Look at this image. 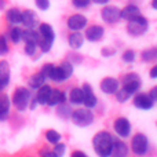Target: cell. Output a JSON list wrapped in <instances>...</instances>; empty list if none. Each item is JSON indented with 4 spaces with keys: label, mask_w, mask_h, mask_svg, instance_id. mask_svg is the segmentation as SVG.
I'll return each instance as SVG.
<instances>
[{
    "label": "cell",
    "mask_w": 157,
    "mask_h": 157,
    "mask_svg": "<svg viewBox=\"0 0 157 157\" xmlns=\"http://www.w3.org/2000/svg\"><path fill=\"white\" fill-rule=\"evenodd\" d=\"M112 144H113V136L108 131H99L92 138V146H94V150L98 155V157L110 156Z\"/></svg>",
    "instance_id": "6da1fadb"
},
{
    "label": "cell",
    "mask_w": 157,
    "mask_h": 157,
    "mask_svg": "<svg viewBox=\"0 0 157 157\" xmlns=\"http://www.w3.org/2000/svg\"><path fill=\"white\" fill-rule=\"evenodd\" d=\"M8 52L7 37L4 35H0V55H6Z\"/></svg>",
    "instance_id": "836d02e7"
},
{
    "label": "cell",
    "mask_w": 157,
    "mask_h": 157,
    "mask_svg": "<svg viewBox=\"0 0 157 157\" xmlns=\"http://www.w3.org/2000/svg\"><path fill=\"white\" fill-rule=\"evenodd\" d=\"M94 3H97V4H106V3L109 2V0H92Z\"/></svg>",
    "instance_id": "bcb514c9"
},
{
    "label": "cell",
    "mask_w": 157,
    "mask_h": 157,
    "mask_svg": "<svg viewBox=\"0 0 157 157\" xmlns=\"http://www.w3.org/2000/svg\"><path fill=\"white\" fill-rule=\"evenodd\" d=\"M10 39H11V41H13L14 44H18L19 41L22 40V29H19L17 25L14 28H11V30H10Z\"/></svg>",
    "instance_id": "4dcf8cb0"
},
{
    "label": "cell",
    "mask_w": 157,
    "mask_h": 157,
    "mask_svg": "<svg viewBox=\"0 0 157 157\" xmlns=\"http://www.w3.org/2000/svg\"><path fill=\"white\" fill-rule=\"evenodd\" d=\"M37 105H39V103H37V101H36V99H33L32 102H29V108L32 109V110H35L36 106H37Z\"/></svg>",
    "instance_id": "f6af8a7d"
},
{
    "label": "cell",
    "mask_w": 157,
    "mask_h": 157,
    "mask_svg": "<svg viewBox=\"0 0 157 157\" xmlns=\"http://www.w3.org/2000/svg\"><path fill=\"white\" fill-rule=\"evenodd\" d=\"M91 0H72V4L76 8H86L90 6Z\"/></svg>",
    "instance_id": "8d00e7d4"
},
{
    "label": "cell",
    "mask_w": 157,
    "mask_h": 157,
    "mask_svg": "<svg viewBox=\"0 0 157 157\" xmlns=\"http://www.w3.org/2000/svg\"><path fill=\"white\" fill-rule=\"evenodd\" d=\"M6 17H7V21L14 26L21 24V11L18 8H10L7 11V14H6Z\"/></svg>",
    "instance_id": "cb8c5ba5"
},
{
    "label": "cell",
    "mask_w": 157,
    "mask_h": 157,
    "mask_svg": "<svg viewBox=\"0 0 157 157\" xmlns=\"http://www.w3.org/2000/svg\"><path fill=\"white\" fill-rule=\"evenodd\" d=\"M123 61L124 62H134L135 61V51H132V50H127V51H124V54H123Z\"/></svg>",
    "instance_id": "e575fe53"
},
{
    "label": "cell",
    "mask_w": 157,
    "mask_h": 157,
    "mask_svg": "<svg viewBox=\"0 0 157 157\" xmlns=\"http://www.w3.org/2000/svg\"><path fill=\"white\" fill-rule=\"evenodd\" d=\"M6 86H7V84H4L2 80H0V91H3V88H6Z\"/></svg>",
    "instance_id": "7dc6e473"
},
{
    "label": "cell",
    "mask_w": 157,
    "mask_h": 157,
    "mask_svg": "<svg viewBox=\"0 0 157 157\" xmlns=\"http://www.w3.org/2000/svg\"><path fill=\"white\" fill-rule=\"evenodd\" d=\"M22 40L25 43H39V32H36L35 29H26L22 30Z\"/></svg>",
    "instance_id": "603a6c76"
},
{
    "label": "cell",
    "mask_w": 157,
    "mask_h": 157,
    "mask_svg": "<svg viewBox=\"0 0 157 157\" xmlns=\"http://www.w3.org/2000/svg\"><path fill=\"white\" fill-rule=\"evenodd\" d=\"M71 119L73 121V124L77 125V127H88L94 123V113L88 108L77 109V110L72 112Z\"/></svg>",
    "instance_id": "277c9868"
},
{
    "label": "cell",
    "mask_w": 157,
    "mask_h": 157,
    "mask_svg": "<svg viewBox=\"0 0 157 157\" xmlns=\"http://www.w3.org/2000/svg\"><path fill=\"white\" fill-rule=\"evenodd\" d=\"M21 24H24L26 29H35L39 24V18H37L35 11H32V10L22 11L21 13Z\"/></svg>",
    "instance_id": "4fadbf2b"
},
{
    "label": "cell",
    "mask_w": 157,
    "mask_h": 157,
    "mask_svg": "<svg viewBox=\"0 0 157 157\" xmlns=\"http://www.w3.org/2000/svg\"><path fill=\"white\" fill-rule=\"evenodd\" d=\"M141 78L136 73H128L123 78V90L128 92V94H135L139 88H141Z\"/></svg>",
    "instance_id": "ba28073f"
},
{
    "label": "cell",
    "mask_w": 157,
    "mask_h": 157,
    "mask_svg": "<svg viewBox=\"0 0 157 157\" xmlns=\"http://www.w3.org/2000/svg\"><path fill=\"white\" fill-rule=\"evenodd\" d=\"M51 90L52 88L48 86V84H43L41 87H39L37 94H36V98H35V99L37 101V103H40V105H47L50 94H51Z\"/></svg>",
    "instance_id": "ac0fdd59"
},
{
    "label": "cell",
    "mask_w": 157,
    "mask_h": 157,
    "mask_svg": "<svg viewBox=\"0 0 157 157\" xmlns=\"http://www.w3.org/2000/svg\"><path fill=\"white\" fill-rule=\"evenodd\" d=\"M0 80L4 84L10 81V65L7 61H0Z\"/></svg>",
    "instance_id": "d4e9b609"
},
{
    "label": "cell",
    "mask_w": 157,
    "mask_h": 157,
    "mask_svg": "<svg viewBox=\"0 0 157 157\" xmlns=\"http://www.w3.org/2000/svg\"><path fill=\"white\" fill-rule=\"evenodd\" d=\"M4 6H6L4 0H0V10H3V8H4Z\"/></svg>",
    "instance_id": "c3c4849f"
},
{
    "label": "cell",
    "mask_w": 157,
    "mask_h": 157,
    "mask_svg": "<svg viewBox=\"0 0 157 157\" xmlns=\"http://www.w3.org/2000/svg\"><path fill=\"white\" fill-rule=\"evenodd\" d=\"M134 105L136 106L141 110H150L155 106V101L149 97V94H145V92H139L135 95L134 98Z\"/></svg>",
    "instance_id": "30bf717a"
},
{
    "label": "cell",
    "mask_w": 157,
    "mask_h": 157,
    "mask_svg": "<svg viewBox=\"0 0 157 157\" xmlns=\"http://www.w3.org/2000/svg\"><path fill=\"white\" fill-rule=\"evenodd\" d=\"M68 41H69V46H71L72 48H73V50H77V48H80V47L83 46V43H84V36L77 30V32H73V33H71V35H69Z\"/></svg>",
    "instance_id": "7402d4cb"
},
{
    "label": "cell",
    "mask_w": 157,
    "mask_h": 157,
    "mask_svg": "<svg viewBox=\"0 0 157 157\" xmlns=\"http://www.w3.org/2000/svg\"><path fill=\"white\" fill-rule=\"evenodd\" d=\"M71 157H88V156H87L84 152H81V150H75Z\"/></svg>",
    "instance_id": "b9f144b4"
},
{
    "label": "cell",
    "mask_w": 157,
    "mask_h": 157,
    "mask_svg": "<svg viewBox=\"0 0 157 157\" xmlns=\"http://www.w3.org/2000/svg\"><path fill=\"white\" fill-rule=\"evenodd\" d=\"M36 48H37V44L35 43H25V52L28 55H33L36 52Z\"/></svg>",
    "instance_id": "f35d334b"
},
{
    "label": "cell",
    "mask_w": 157,
    "mask_h": 157,
    "mask_svg": "<svg viewBox=\"0 0 157 157\" xmlns=\"http://www.w3.org/2000/svg\"><path fill=\"white\" fill-rule=\"evenodd\" d=\"M46 83V77L41 75V72L40 73H35L32 77L29 78V86L32 87V88H39V87H41L43 84Z\"/></svg>",
    "instance_id": "4316f807"
},
{
    "label": "cell",
    "mask_w": 157,
    "mask_h": 157,
    "mask_svg": "<svg viewBox=\"0 0 157 157\" xmlns=\"http://www.w3.org/2000/svg\"><path fill=\"white\" fill-rule=\"evenodd\" d=\"M149 97L152 98V99L156 102V101H157V87H153V88L150 90V92H149Z\"/></svg>",
    "instance_id": "60d3db41"
},
{
    "label": "cell",
    "mask_w": 157,
    "mask_h": 157,
    "mask_svg": "<svg viewBox=\"0 0 157 157\" xmlns=\"http://www.w3.org/2000/svg\"><path fill=\"white\" fill-rule=\"evenodd\" d=\"M66 152V146L63 144H61V142H58V144L54 145V150H52V153H54L57 157H62L65 155Z\"/></svg>",
    "instance_id": "d6a6232c"
},
{
    "label": "cell",
    "mask_w": 157,
    "mask_h": 157,
    "mask_svg": "<svg viewBox=\"0 0 157 157\" xmlns=\"http://www.w3.org/2000/svg\"><path fill=\"white\" fill-rule=\"evenodd\" d=\"M147 29H149V21L142 14L128 21L127 32L131 36H142L144 33L147 32Z\"/></svg>",
    "instance_id": "3957f363"
},
{
    "label": "cell",
    "mask_w": 157,
    "mask_h": 157,
    "mask_svg": "<svg viewBox=\"0 0 157 157\" xmlns=\"http://www.w3.org/2000/svg\"><path fill=\"white\" fill-rule=\"evenodd\" d=\"M128 149L127 144L123 141H114L112 144V149H110V156L109 157H127L128 156Z\"/></svg>",
    "instance_id": "9a60e30c"
},
{
    "label": "cell",
    "mask_w": 157,
    "mask_h": 157,
    "mask_svg": "<svg viewBox=\"0 0 157 157\" xmlns=\"http://www.w3.org/2000/svg\"><path fill=\"white\" fill-rule=\"evenodd\" d=\"M103 35H105V29L99 25H92V26L87 28L86 30V39L88 41H92V43L99 41L103 37Z\"/></svg>",
    "instance_id": "2e32d148"
},
{
    "label": "cell",
    "mask_w": 157,
    "mask_h": 157,
    "mask_svg": "<svg viewBox=\"0 0 157 157\" xmlns=\"http://www.w3.org/2000/svg\"><path fill=\"white\" fill-rule=\"evenodd\" d=\"M101 17L108 24H116V22H119V19H121L120 18V8H117L116 6L103 7L102 11H101Z\"/></svg>",
    "instance_id": "9c48e42d"
},
{
    "label": "cell",
    "mask_w": 157,
    "mask_h": 157,
    "mask_svg": "<svg viewBox=\"0 0 157 157\" xmlns=\"http://www.w3.org/2000/svg\"><path fill=\"white\" fill-rule=\"evenodd\" d=\"M101 90L105 94H114V92L119 90V80L114 77H105L102 81H101Z\"/></svg>",
    "instance_id": "e0dca14e"
},
{
    "label": "cell",
    "mask_w": 157,
    "mask_h": 157,
    "mask_svg": "<svg viewBox=\"0 0 157 157\" xmlns=\"http://www.w3.org/2000/svg\"><path fill=\"white\" fill-rule=\"evenodd\" d=\"M65 101H66L65 92L59 91V90H51V94H50V98H48V102H47V105L57 106V105H59V103H63Z\"/></svg>",
    "instance_id": "ffe728a7"
},
{
    "label": "cell",
    "mask_w": 157,
    "mask_h": 157,
    "mask_svg": "<svg viewBox=\"0 0 157 157\" xmlns=\"http://www.w3.org/2000/svg\"><path fill=\"white\" fill-rule=\"evenodd\" d=\"M131 149L134 155L145 156L149 152V138L145 134H135L131 139Z\"/></svg>",
    "instance_id": "8992f818"
},
{
    "label": "cell",
    "mask_w": 157,
    "mask_h": 157,
    "mask_svg": "<svg viewBox=\"0 0 157 157\" xmlns=\"http://www.w3.org/2000/svg\"><path fill=\"white\" fill-rule=\"evenodd\" d=\"M57 114L61 117V119L66 120V119H69V117H71L72 110H71V108H69L68 105H65V102H63V103H59V105H58Z\"/></svg>",
    "instance_id": "83f0119b"
},
{
    "label": "cell",
    "mask_w": 157,
    "mask_h": 157,
    "mask_svg": "<svg viewBox=\"0 0 157 157\" xmlns=\"http://www.w3.org/2000/svg\"><path fill=\"white\" fill-rule=\"evenodd\" d=\"M10 105H11V101L7 95H3L0 97V121L6 120L10 114Z\"/></svg>",
    "instance_id": "44dd1931"
},
{
    "label": "cell",
    "mask_w": 157,
    "mask_h": 157,
    "mask_svg": "<svg viewBox=\"0 0 157 157\" xmlns=\"http://www.w3.org/2000/svg\"><path fill=\"white\" fill-rule=\"evenodd\" d=\"M81 90H83V103L86 105V108L94 109L98 103V99H97V95L92 91V87L86 83L81 87Z\"/></svg>",
    "instance_id": "7c38bea8"
},
{
    "label": "cell",
    "mask_w": 157,
    "mask_h": 157,
    "mask_svg": "<svg viewBox=\"0 0 157 157\" xmlns=\"http://www.w3.org/2000/svg\"><path fill=\"white\" fill-rule=\"evenodd\" d=\"M138 15H141V10L134 4H128L123 10H120V18L125 19V21H130V19L135 18Z\"/></svg>",
    "instance_id": "d6986e66"
},
{
    "label": "cell",
    "mask_w": 157,
    "mask_h": 157,
    "mask_svg": "<svg viewBox=\"0 0 157 157\" xmlns=\"http://www.w3.org/2000/svg\"><path fill=\"white\" fill-rule=\"evenodd\" d=\"M72 75H73V65L68 61H65L59 66H54V71H52L50 78L57 81V83H62V81L68 80Z\"/></svg>",
    "instance_id": "52a82bcc"
},
{
    "label": "cell",
    "mask_w": 157,
    "mask_h": 157,
    "mask_svg": "<svg viewBox=\"0 0 157 157\" xmlns=\"http://www.w3.org/2000/svg\"><path fill=\"white\" fill-rule=\"evenodd\" d=\"M41 157H57V156H55L52 152H50V150H46V152L41 153Z\"/></svg>",
    "instance_id": "7bdbcfd3"
},
{
    "label": "cell",
    "mask_w": 157,
    "mask_h": 157,
    "mask_svg": "<svg viewBox=\"0 0 157 157\" xmlns=\"http://www.w3.org/2000/svg\"><path fill=\"white\" fill-rule=\"evenodd\" d=\"M30 102V91L25 87H18L13 94V103L19 112H24L29 106Z\"/></svg>",
    "instance_id": "5b68a950"
},
{
    "label": "cell",
    "mask_w": 157,
    "mask_h": 157,
    "mask_svg": "<svg viewBox=\"0 0 157 157\" xmlns=\"http://www.w3.org/2000/svg\"><path fill=\"white\" fill-rule=\"evenodd\" d=\"M87 26V18L81 14H75V15L69 17L68 18V28L73 32L81 30L83 28Z\"/></svg>",
    "instance_id": "5bb4252c"
},
{
    "label": "cell",
    "mask_w": 157,
    "mask_h": 157,
    "mask_svg": "<svg viewBox=\"0 0 157 157\" xmlns=\"http://www.w3.org/2000/svg\"><path fill=\"white\" fill-rule=\"evenodd\" d=\"M150 77H152V78L157 77V66H153V68H152V71H150Z\"/></svg>",
    "instance_id": "ee69618b"
},
{
    "label": "cell",
    "mask_w": 157,
    "mask_h": 157,
    "mask_svg": "<svg viewBox=\"0 0 157 157\" xmlns=\"http://www.w3.org/2000/svg\"><path fill=\"white\" fill-rule=\"evenodd\" d=\"M61 138H62L61 134L55 130H48L46 132V139L48 141V144H51V145H55V144H58V142H61Z\"/></svg>",
    "instance_id": "f1b7e54d"
},
{
    "label": "cell",
    "mask_w": 157,
    "mask_h": 157,
    "mask_svg": "<svg viewBox=\"0 0 157 157\" xmlns=\"http://www.w3.org/2000/svg\"><path fill=\"white\" fill-rule=\"evenodd\" d=\"M69 99H71V102L73 105H81L83 103V90L80 87L73 88L71 91V94H69Z\"/></svg>",
    "instance_id": "484cf974"
},
{
    "label": "cell",
    "mask_w": 157,
    "mask_h": 157,
    "mask_svg": "<svg viewBox=\"0 0 157 157\" xmlns=\"http://www.w3.org/2000/svg\"><path fill=\"white\" fill-rule=\"evenodd\" d=\"M35 3H36L39 10L46 11L50 8V0H35Z\"/></svg>",
    "instance_id": "74e56055"
},
{
    "label": "cell",
    "mask_w": 157,
    "mask_h": 157,
    "mask_svg": "<svg viewBox=\"0 0 157 157\" xmlns=\"http://www.w3.org/2000/svg\"><path fill=\"white\" fill-rule=\"evenodd\" d=\"M114 94H116V99L119 101L120 103L127 102V101L131 98V94H128V92L125 91V90H123V88H121V90H117Z\"/></svg>",
    "instance_id": "1f68e13d"
},
{
    "label": "cell",
    "mask_w": 157,
    "mask_h": 157,
    "mask_svg": "<svg viewBox=\"0 0 157 157\" xmlns=\"http://www.w3.org/2000/svg\"><path fill=\"white\" fill-rule=\"evenodd\" d=\"M39 43L37 46L40 47V50L43 52H48L52 47V43H54L55 39V33L54 29H52L51 25L48 24H41L39 26Z\"/></svg>",
    "instance_id": "7a4b0ae2"
},
{
    "label": "cell",
    "mask_w": 157,
    "mask_h": 157,
    "mask_svg": "<svg viewBox=\"0 0 157 157\" xmlns=\"http://www.w3.org/2000/svg\"><path fill=\"white\" fill-rule=\"evenodd\" d=\"M101 52H102L103 57H110V55H113L116 51H114V50H112V48H103Z\"/></svg>",
    "instance_id": "ab89813d"
},
{
    "label": "cell",
    "mask_w": 157,
    "mask_h": 157,
    "mask_svg": "<svg viewBox=\"0 0 157 157\" xmlns=\"http://www.w3.org/2000/svg\"><path fill=\"white\" fill-rule=\"evenodd\" d=\"M152 6H153V8H157V0H153Z\"/></svg>",
    "instance_id": "681fc988"
},
{
    "label": "cell",
    "mask_w": 157,
    "mask_h": 157,
    "mask_svg": "<svg viewBox=\"0 0 157 157\" xmlns=\"http://www.w3.org/2000/svg\"><path fill=\"white\" fill-rule=\"evenodd\" d=\"M157 58V48L152 47V48H147L145 51H142V59L145 62H150V61H155Z\"/></svg>",
    "instance_id": "f546056e"
},
{
    "label": "cell",
    "mask_w": 157,
    "mask_h": 157,
    "mask_svg": "<svg viewBox=\"0 0 157 157\" xmlns=\"http://www.w3.org/2000/svg\"><path fill=\"white\" fill-rule=\"evenodd\" d=\"M114 131L120 138H127L131 134V123L125 117H119L114 121Z\"/></svg>",
    "instance_id": "8fae6325"
},
{
    "label": "cell",
    "mask_w": 157,
    "mask_h": 157,
    "mask_svg": "<svg viewBox=\"0 0 157 157\" xmlns=\"http://www.w3.org/2000/svg\"><path fill=\"white\" fill-rule=\"evenodd\" d=\"M52 71H54V65H52V63H46V65L43 66V69H41V75L46 78H50Z\"/></svg>",
    "instance_id": "d590c367"
}]
</instances>
